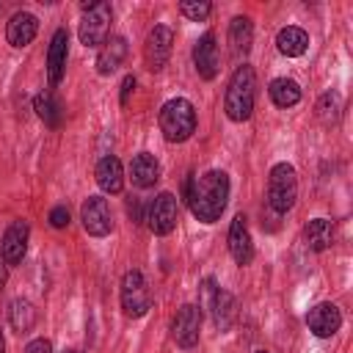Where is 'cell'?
Returning <instances> with one entry per match:
<instances>
[{"mask_svg":"<svg viewBox=\"0 0 353 353\" xmlns=\"http://www.w3.org/2000/svg\"><path fill=\"white\" fill-rule=\"evenodd\" d=\"M339 110H342V97L336 91H325L317 102V116L323 121H336L339 119Z\"/></svg>","mask_w":353,"mask_h":353,"instance_id":"4316f807","label":"cell"},{"mask_svg":"<svg viewBox=\"0 0 353 353\" xmlns=\"http://www.w3.org/2000/svg\"><path fill=\"white\" fill-rule=\"evenodd\" d=\"M182 193H185V201H188V207H190L196 221L215 223L223 215L226 204H229V174L218 171V168H212V171H207L201 176L190 174L185 179Z\"/></svg>","mask_w":353,"mask_h":353,"instance_id":"6da1fadb","label":"cell"},{"mask_svg":"<svg viewBox=\"0 0 353 353\" xmlns=\"http://www.w3.org/2000/svg\"><path fill=\"white\" fill-rule=\"evenodd\" d=\"M110 17H113L110 3H105V0L85 3L83 6V19H80V28H77L80 44H85V47H102L108 41Z\"/></svg>","mask_w":353,"mask_h":353,"instance_id":"5b68a950","label":"cell"},{"mask_svg":"<svg viewBox=\"0 0 353 353\" xmlns=\"http://www.w3.org/2000/svg\"><path fill=\"white\" fill-rule=\"evenodd\" d=\"M66 58H69V33H66V28H58L52 33L50 50H47V77H50L52 85H58L63 80Z\"/></svg>","mask_w":353,"mask_h":353,"instance_id":"5bb4252c","label":"cell"},{"mask_svg":"<svg viewBox=\"0 0 353 353\" xmlns=\"http://www.w3.org/2000/svg\"><path fill=\"white\" fill-rule=\"evenodd\" d=\"M130 215H132L135 221H143V215H141V201H138V199L130 201Z\"/></svg>","mask_w":353,"mask_h":353,"instance_id":"d6a6232c","label":"cell"},{"mask_svg":"<svg viewBox=\"0 0 353 353\" xmlns=\"http://www.w3.org/2000/svg\"><path fill=\"white\" fill-rule=\"evenodd\" d=\"M199 331H201V309H199L196 303L179 306V312H176V317H174V323H171V336H174V342H176L179 347L190 350V347H196V342H199Z\"/></svg>","mask_w":353,"mask_h":353,"instance_id":"9c48e42d","label":"cell"},{"mask_svg":"<svg viewBox=\"0 0 353 353\" xmlns=\"http://www.w3.org/2000/svg\"><path fill=\"white\" fill-rule=\"evenodd\" d=\"M193 63H196L199 77H204V80H212V77L218 74L221 55H218L215 33H204V36L196 41V47H193Z\"/></svg>","mask_w":353,"mask_h":353,"instance_id":"9a60e30c","label":"cell"},{"mask_svg":"<svg viewBox=\"0 0 353 353\" xmlns=\"http://www.w3.org/2000/svg\"><path fill=\"white\" fill-rule=\"evenodd\" d=\"M298 199V174L290 163H276L270 168V176H268V204L273 212H287L292 210Z\"/></svg>","mask_w":353,"mask_h":353,"instance_id":"277c9868","label":"cell"},{"mask_svg":"<svg viewBox=\"0 0 353 353\" xmlns=\"http://www.w3.org/2000/svg\"><path fill=\"white\" fill-rule=\"evenodd\" d=\"M256 353H270V350H256Z\"/></svg>","mask_w":353,"mask_h":353,"instance_id":"d590c367","label":"cell"},{"mask_svg":"<svg viewBox=\"0 0 353 353\" xmlns=\"http://www.w3.org/2000/svg\"><path fill=\"white\" fill-rule=\"evenodd\" d=\"M276 47H279V52L287 55V58H301V55L306 52V47H309V36H306L303 28L287 25V28H281V30L276 33Z\"/></svg>","mask_w":353,"mask_h":353,"instance_id":"7402d4cb","label":"cell"},{"mask_svg":"<svg viewBox=\"0 0 353 353\" xmlns=\"http://www.w3.org/2000/svg\"><path fill=\"white\" fill-rule=\"evenodd\" d=\"M33 110H36V116L47 124V127H61V119H63V110H61V102L50 94V91H41V94H36V99H33Z\"/></svg>","mask_w":353,"mask_h":353,"instance_id":"484cf974","label":"cell"},{"mask_svg":"<svg viewBox=\"0 0 353 353\" xmlns=\"http://www.w3.org/2000/svg\"><path fill=\"white\" fill-rule=\"evenodd\" d=\"M28 237H30V226L25 221H14L6 232H3V240H0V256L8 268L19 265L25 259V251H28Z\"/></svg>","mask_w":353,"mask_h":353,"instance_id":"8fae6325","label":"cell"},{"mask_svg":"<svg viewBox=\"0 0 353 353\" xmlns=\"http://www.w3.org/2000/svg\"><path fill=\"white\" fill-rule=\"evenodd\" d=\"M0 353H6V339H3V331H0Z\"/></svg>","mask_w":353,"mask_h":353,"instance_id":"e575fe53","label":"cell"},{"mask_svg":"<svg viewBox=\"0 0 353 353\" xmlns=\"http://www.w3.org/2000/svg\"><path fill=\"white\" fill-rule=\"evenodd\" d=\"M215 290H218V284H215V279H204L201 281V303H199V309H210V303H212V298H215Z\"/></svg>","mask_w":353,"mask_h":353,"instance_id":"f546056e","label":"cell"},{"mask_svg":"<svg viewBox=\"0 0 353 353\" xmlns=\"http://www.w3.org/2000/svg\"><path fill=\"white\" fill-rule=\"evenodd\" d=\"M6 279H8V265H6V262H3V256H0V290H3Z\"/></svg>","mask_w":353,"mask_h":353,"instance_id":"836d02e7","label":"cell"},{"mask_svg":"<svg viewBox=\"0 0 353 353\" xmlns=\"http://www.w3.org/2000/svg\"><path fill=\"white\" fill-rule=\"evenodd\" d=\"M306 325H309V331H312L314 336H320V339L334 336V334L339 331V325H342V312H339L336 303L323 301V303H317V306L309 309Z\"/></svg>","mask_w":353,"mask_h":353,"instance_id":"4fadbf2b","label":"cell"},{"mask_svg":"<svg viewBox=\"0 0 353 353\" xmlns=\"http://www.w3.org/2000/svg\"><path fill=\"white\" fill-rule=\"evenodd\" d=\"M303 240L312 251H325L334 243V223L328 218H312L303 226Z\"/></svg>","mask_w":353,"mask_h":353,"instance_id":"603a6c76","label":"cell"},{"mask_svg":"<svg viewBox=\"0 0 353 353\" xmlns=\"http://www.w3.org/2000/svg\"><path fill=\"white\" fill-rule=\"evenodd\" d=\"M25 353H52V345H50V339L39 336V339H30L25 345Z\"/></svg>","mask_w":353,"mask_h":353,"instance_id":"4dcf8cb0","label":"cell"},{"mask_svg":"<svg viewBox=\"0 0 353 353\" xmlns=\"http://www.w3.org/2000/svg\"><path fill=\"white\" fill-rule=\"evenodd\" d=\"M94 176H97V185L105 190V193H121V188H124V168H121V163H119V157H113V154H105L99 163H97V171H94Z\"/></svg>","mask_w":353,"mask_h":353,"instance_id":"e0dca14e","label":"cell"},{"mask_svg":"<svg viewBox=\"0 0 353 353\" xmlns=\"http://www.w3.org/2000/svg\"><path fill=\"white\" fill-rule=\"evenodd\" d=\"M36 33H39V19H36L33 14H28V11H17V14L8 19V25H6V39H8V44L17 47V50L28 47V44L36 39Z\"/></svg>","mask_w":353,"mask_h":353,"instance_id":"2e32d148","label":"cell"},{"mask_svg":"<svg viewBox=\"0 0 353 353\" xmlns=\"http://www.w3.org/2000/svg\"><path fill=\"white\" fill-rule=\"evenodd\" d=\"M63 353H77V350H63Z\"/></svg>","mask_w":353,"mask_h":353,"instance_id":"8d00e7d4","label":"cell"},{"mask_svg":"<svg viewBox=\"0 0 353 353\" xmlns=\"http://www.w3.org/2000/svg\"><path fill=\"white\" fill-rule=\"evenodd\" d=\"M47 221H50L52 229H66V226H69V210H66L63 204H58V207L50 210V218H47Z\"/></svg>","mask_w":353,"mask_h":353,"instance_id":"f1b7e54d","label":"cell"},{"mask_svg":"<svg viewBox=\"0 0 353 353\" xmlns=\"http://www.w3.org/2000/svg\"><path fill=\"white\" fill-rule=\"evenodd\" d=\"M268 94H270V99H273L276 108H292V105L301 102V85L292 77H276V80H270Z\"/></svg>","mask_w":353,"mask_h":353,"instance_id":"cb8c5ba5","label":"cell"},{"mask_svg":"<svg viewBox=\"0 0 353 353\" xmlns=\"http://www.w3.org/2000/svg\"><path fill=\"white\" fill-rule=\"evenodd\" d=\"M254 99H256V74L251 66H237L223 97V110L232 121H248L254 113Z\"/></svg>","mask_w":353,"mask_h":353,"instance_id":"7a4b0ae2","label":"cell"},{"mask_svg":"<svg viewBox=\"0 0 353 353\" xmlns=\"http://www.w3.org/2000/svg\"><path fill=\"white\" fill-rule=\"evenodd\" d=\"M143 221L149 223V229H152L154 234H160V237H163V234H171L174 226H176V221H179V207H176L174 193H157V196L149 201Z\"/></svg>","mask_w":353,"mask_h":353,"instance_id":"52a82bcc","label":"cell"},{"mask_svg":"<svg viewBox=\"0 0 353 353\" xmlns=\"http://www.w3.org/2000/svg\"><path fill=\"white\" fill-rule=\"evenodd\" d=\"M226 243H229V254H232V259L237 265H251V259H254V243H251V232H248L245 215H234L232 218Z\"/></svg>","mask_w":353,"mask_h":353,"instance_id":"7c38bea8","label":"cell"},{"mask_svg":"<svg viewBox=\"0 0 353 353\" xmlns=\"http://www.w3.org/2000/svg\"><path fill=\"white\" fill-rule=\"evenodd\" d=\"M130 179L135 188H152L160 179V163L154 160V154L141 152L130 160Z\"/></svg>","mask_w":353,"mask_h":353,"instance_id":"d6986e66","label":"cell"},{"mask_svg":"<svg viewBox=\"0 0 353 353\" xmlns=\"http://www.w3.org/2000/svg\"><path fill=\"white\" fill-rule=\"evenodd\" d=\"M251 41H254V25L248 17H234L229 22V50L232 55L240 61L251 52Z\"/></svg>","mask_w":353,"mask_h":353,"instance_id":"ffe728a7","label":"cell"},{"mask_svg":"<svg viewBox=\"0 0 353 353\" xmlns=\"http://www.w3.org/2000/svg\"><path fill=\"white\" fill-rule=\"evenodd\" d=\"M124 58H127V39L124 36H110L102 44L99 55H97V72L99 74H113L124 63Z\"/></svg>","mask_w":353,"mask_h":353,"instance_id":"ac0fdd59","label":"cell"},{"mask_svg":"<svg viewBox=\"0 0 353 353\" xmlns=\"http://www.w3.org/2000/svg\"><path fill=\"white\" fill-rule=\"evenodd\" d=\"M132 88H135V77H132V74H127V77L121 80V97H119V102H121V105H127V102H130Z\"/></svg>","mask_w":353,"mask_h":353,"instance_id":"1f68e13d","label":"cell"},{"mask_svg":"<svg viewBox=\"0 0 353 353\" xmlns=\"http://www.w3.org/2000/svg\"><path fill=\"white\" fill-rule=\"evenodd\" d=\"M210 312H212V320H215V328L218 331H229L232 323L237 320V301L229 290H215V298L210 303Z\"/></svg>","mask_w":353,"mask_h":353,"instance_id":"44dd1931","label":"cell"},{"mask_svg":"<svg viewBox=\"0 0 353 353\" xmlns=\"http://www.w3.org/2000/svg\"><path fill=\"white\" fill-rule=\"evenodd\" d=\"M80 221H83V229L91 234V237H105L110 234L113 229V215H110V207H108V199L102 196H88L80 207Z\"/></svg>","mask_w":353,"mask_h":353,"instance_id":"ba28073f","label":"cell"},{"mask_svg":"<svg viewBox=\"0 0 353 353\" xmlns=\"http://www.w3.org/2000/svg\"><path fill=\"white\" fill-rule=\"evenodd\" d=\"M179 11H182V17H188L193 22H204L212 11V3H190L188 0V3H179Z\"/></svg>","mask_w":353,"mask_h":353,"instance_id":"83f0119b","label":"cell"},{"mask_svg":"<svg viewBox=\"0 0 353 353\" xmlns=\"http://www.w3.org/2000/svg\"><path fill=\"white\" fill-rule=\"evenodd\" d=\"M171 44H174V30L168 25H154L146 36L143 44V61L149 72H160L171 55Z\"/></svg>","mask_w":353,"mask_h":353,"instance_id":"30bf717a","label":"cell"},{"mask_svg":"<svg viewBox=\"0 0 353 353\" xmlns=\"http://www.w3.org/2000/svg\"><path fill=\"white\" fill-rule=\"evenodd\" d=\"M160 132L168 143H182L196 132V108L185 97H174L160 108Z\"/></svg>","mask_w":353,"mask_h":353,"instance_id":"3957f363","label":"cell"},{"mask_svg":"<svg viewBox=\"0 0 353 353\" xmlns=\"http://www.w3.org/2000/svg\"><path fill=\"white\" fill-rule=\"evenodd\" d=\"M8 323L17 334H28L36 325V309L28 298H14L8 303Z\"/></svg>","mask_w":353,"mask_h":353,"instance_id":"d4e9b609","label":"cell"},{"mask_svg":"<svg viewBox=\"0 0 353 353\" xmlns=\"http://www.w3.org/2000/svg\"><path fill=\"white\" fill-rule=\"evenodd\" d=\"M119 298H121V309H124L127 317H143L152 309V292H149V284H146L141 270H127L124 273Z\"/></svg>","mask_w":353,"mask_h":353,"instance_id":"8992f818","label":"cell"}]
</instances>
